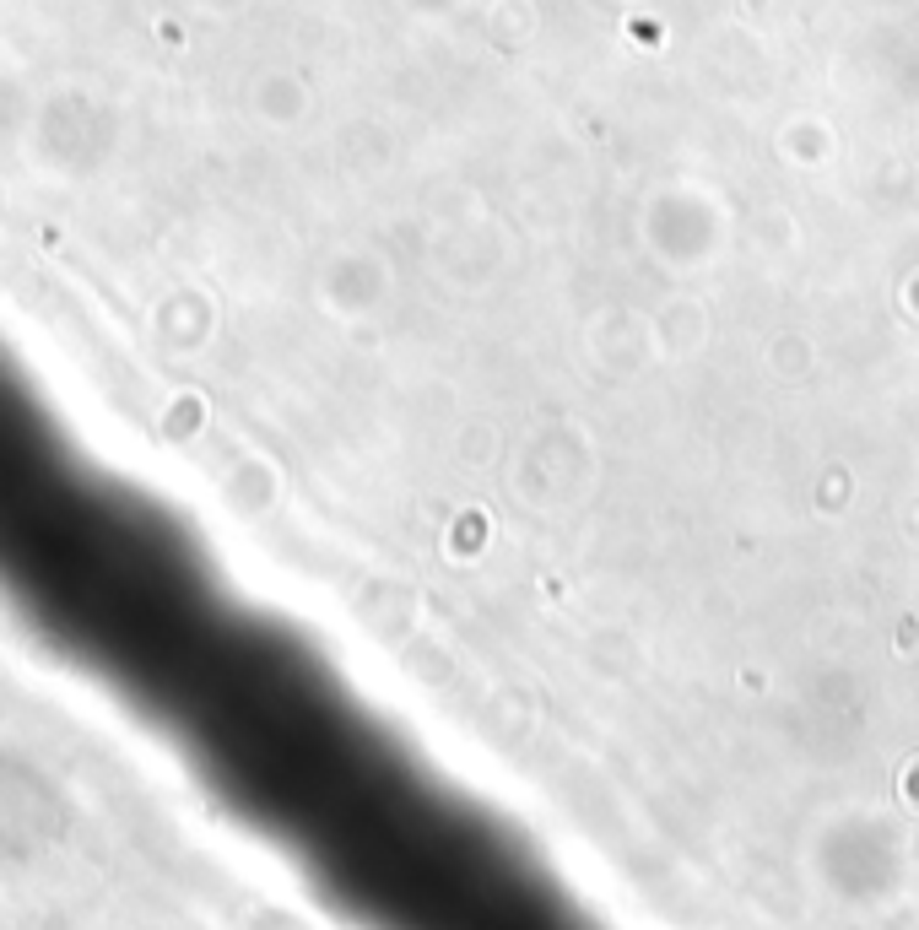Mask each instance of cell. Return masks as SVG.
I'll list each match as a JSON object with an SVG mask.
<instances>
[{
  "instance_id": "1",
  "label": "cell",
  "mask_w": 919,
  "mask_h": 930,
  "mask_svg": "<svg viewBox=\"0 0 919 930\" xmlns=\"http://www.w3.org/2000/svg\"><path fill=\"white\" fill-rule=\"evenodd\" d=\"M211 601L163 498L119 471L0 336V606L71 666L168 703Z\"/></svg>"
}]
</instances>
